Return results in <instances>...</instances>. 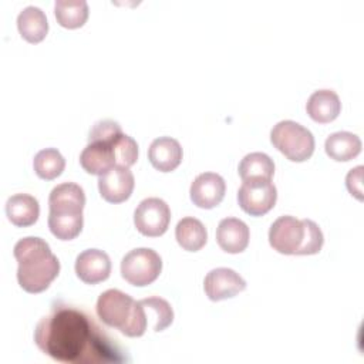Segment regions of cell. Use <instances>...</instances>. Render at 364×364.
<instances>
[{"label": "cell", "instance_id": "obj_4", "mask_svg": "<svg viewBox=\"0 0 364 364\" xmlns=\"http://www.w3.org/2000/svg\"><path fill=\"white\" fill-rule=\"evenodd\" d=\"M273 146L293 162H304L314 152V136L296 121L284 119L277 122L270 131Z\"/></svg>", "mask_w": 364, "mask_h": 364}, {"label": "cell", "instance_id": "obj_21", "mask_svg": "<svg viewBox=\"0 0 364 364\" xmlns=\"http://www.w3.org/2000/svg\"><path fill=\"white\" fill-rule=\"evenodd\" d=\"M175 237L183 250L198 252L205 246L208 240V232L199 219L188 216L178 222L175 228Z\"/></svg>", "mask_w": 364, "mask_h": 364}, {"label": "cell", "instance_id": "obj_23", "mask_svg": "<svg viewBox=\"0 0 364 364\" xmlns=\"http://www.w3.org/2000/svg\"><path fill=\"white\" fill-rule=\"evenodd\" d=\"M82 212H50L48 228L50 232L60 240L75 239L82 229Z\"/></svg>", "mask_w": 364, "mask_h": 364}, {"label": "cell", "instance_id": "obj_13", "mask_svg": "<svg viewBox=\"0 0 364 364\" xmlns=\"http://www.w3.org/2000/svg\"><path fill=\"white\" fill-rule=\"evenodd\" d=\"M250 230L247 225L237 218H225L216 228V242L226 253H240L249 245Z\"/></svg>", "mask_w": 364, "mask_h": 364}, {"label": "cell", "instance_id": "obj_7", "mask_svg": "<svg viewBox=\"0 0 364 364\" xmlns=\"http://www.w3.org/2000/svg\"><path fill=\"white\" fill-rule=\"evenodd\" d=\"M171 222V209L159 198H146L134 212V225L139 233L148 237L164 235Z\"/></svg>", "mask_w": 364, "mask_h": 364}, {"label": "cell", "instance_id": "obj_14", "mask_svg": "<svg viewBox=\"0 0 364 364\" xmlns=\"http://www.w3.org/2000/svg\"><path fill=\"white\" fill-rule=\"evenodd\" d=\"M182 146L171 136H159L154 139L148 149L151 165L159 172H171L176 169L182 161Z\"/></svg>", "mask_w": 364, "mask_h": 364}, {"label": "cell", "instance_id": "obj_9", "mask_svg": "<svg viewBox=\"0 0 364 364\" xmlns=\"http://www.w3.org/2000/svg\"><path fill=\"white\" fill-rule=\"evenodd\" d=\"M246 289L245 279L229 267L212 269L203 280V290L209 300L220 301L230 299Z\"/></svg>", "mask_w": 364, "mask_h": 364}, {"label": "cell", "instance_id": "obj_1", "mask_svg": "<svg viewBox=\"0 0 364 364\" xmlns=\"http://www.w3.org/2000/svg\"><path fill=\"white\" fill-rule=\"evenodd\" d=\"M37 347L53 360L70 364L118 363L124 357L112 340L81 310L54 307L34 330Z\"/></svg>", "mask_w": 364, "mask_h": 364}, {"label": "cell", "instance_id": "obj_19", "mask_svg": "<svg viewBox=\"0 0 364 364\" xmlns=\"http://www.w3.org/2000/svg\"><path fill=\"white\" fill-rule=\"evenodd\" d=\"M17 28L26 41L36 44L46 38L48 31V21L41 9L36 6H27L17 16Z\"/></svg>", "mask_w": 364, "mask_h": 364}, {"label": "cell", "instance_id": "obj_20", "mask_svg": "<svg viewBox=\"0 0 364 364\" xmlns=\"http://www.w3.org/2000/svg\"><path fill=\"white\" fill-rule=\"evenodd\" d=\"M326 154L338 162H347L361 152V139L348 131H338L327 136Z\"/></svg>", "mask_w": 364, "mask_h": 364}, {"label": "cell", "instance_id": "obj_24", "mask_svg": "<svg viewBox=\"0 0 364 364\" xmlns=\"http://www.w3.org/2000/svg\"><path fill=\"white\" fill-rule=\"evenodd\" d=\"M57 23L65 28L82 27L88 18V4L84 0H57L54 4Z\"/></svg>", "mask_w": 364, "mask_h": 364}, {"label": "cell", "instance_id": "obj_28", "mask_svg": "<svg viewBox=\"0 0 364 364\" xmlns=\"http://www.w3.org/2000/svg\"><path fill=\"white\" fill-rule=\"evenodd\" d=\"M122 134L121 125L117 121L112 119H102L94 124V127L90 131L88 142H104V144H112V141Z\"/></svg>", "mask_w": 364, "mask_h": 364}, {"label": "cell", "instance_id": "obj_22", "mask_svg": "<svg viewBox=\"0 0 364 364\" xmlns=\"http://www.w3.org/2000/svg\"><path fill=\"white\" fill-rule=\"evenodd\" d=\"M237 172L242 181H270L274 173V162L267 154L250 152L240 161Z\"/></svg>", "mask_w": 364, "mask_h": 364}, {"label": "cell", "instance_id": "obj_27", "mask_svg": "<svg viewBox=\"0 0 364 364\" xmlns=\"http://www.w3.org/2000/svg\"><path fill=\"white\" fill-rule=\"evenodd\" d=\"M114 158H115V165L127 166L129 168L134 165L138 159V144L134 138H131L127 134H119L111 144Z\"/></svg>", "mask_w": 364, "mask_h": 364}, {"label": "cell", "instance_id": "obj_26", "mask_svg": "<svg viewBox=\"0 0 364 364\" xmlns=\"http://www.w3.org/2000/svg\"><path fill=\"white\" fill-rule=\"evenodd\" d=\"M145 307V316L148 321V327L151 326L154 331L159 333L165 330L173 321V310L172 306L162 297H148L141 300Z\"/></svg>", "mask_w": 364, "mask_h": 364}, {"label": "cell", "instance_id": "obj_15", "mask_svg": "<svg viewBox=\"0 0 364 364\" xmlns=\"http://www.w3.org/2000/svg\"><path fill=\"white\" fill-rule=\"evenodd\" d=\"M306 111L313 121L318 124H327L338 117L341 111V102L333 90H317L309 97Z\"/></svg>", "mask_w": 364, "mask_h": 364}, {"label": "cell", "instance_id": "obj_5", "mask_svg": "<svg viewBox=\"0 0 364 364\" xmlns=\"http://www.w3.org/2000/svg\"><path fill=\"white\" fill-rule=\"evenodd\" d=\"M161 270L162 259L149 247L132 249L121 260V276L136 287L154 283L161 274Z\"/></svg>", "mask_w": 364, "mask_h": 364}, {"label": "cell", "instance_id": "obj_11", "mask_svg": "<svg viewBox=\"0 0 364 364\" xmlns=\"http://www.w3.org/2000/svg\"><path fill=\"white\" fill-rule=\"evenodd\" d=\"M226 192L225 179L215 172H203L198 175L191 183L189 195L193 205L202 209H212L218 206Z\"/></svg>", "mask_w": 364, "mask_h": 364}, {"label": "cell", "instance_id": "obj_6", "mask_svg": "<svg viewBox=\"0 0 364 364\" xmlns=\"http://www.w3.org/2000/svg\"><path fill=\"white\" fill-rule=\"evenodd\" d=\"M277 199V191L270 181L255 179L243 181L237 191V203L243 212L250 216H263L273 209Z\"/></svg>", "mask_w": 364, "mask_h": 364}, {"label": "cell", "instance_id": "obj_10", "mask_svg": "<svg viewBox=\"0 0 364 364\" xmlns=\"http://www.w3.org/2000/svg\"><path fill=\"white\" fill-rule=\"evenodd\" d=\"M135 179L129 168L115 165L98 179V191L104 200L109 203L125 202L134 191Z\"/></svg>", "mask_w": 364, "mask_h": 364}, {"label": "cell", "instance_id": "obj_25", "mask_svg": "<svg viewBox=\"0 0 364 364\" xmlns=\"http://www.w3.org/2000/svg\"><path fill=\"white\" fill-rule=\"evenodd\" d=\"M33 168L41 179L51 181L60 176L65 168V159L55 148H46L36 154Z\"/></svg>", "mask_w": 364, "mask_h": 364}, {"label": "cell", "instance_id": "obj_29", "mask_svg": "<svg viewBox=\"0 0 364 364\" xmlns=\"http://www.w3.org/2000/svg\"><path fill=\"white\" fill-rule=\"evenodd\" d=\"M363 166L358 165L353 168L346 176V186L348 192L358 200L363 199Z\"/></svg>", "mask_w": 364, "mask_h": 364}, {"label": "cell", "instance_id": "obj_17", "mask_svg": "<svg viewBox=\"0 0 364 364\" xmlns=\"http://www.w3.org/2000/svg\"><path fill=\"white\" fill-rule=\"evenodd\" d=\"M6 215L13 225L27 228L37 222L40 205L37 199L28 193H16L6 202Z\"/></svg>", "mask_w": 364, "mask_h": 364}, {"label": "cell", "instance_id": "obj_2", "mask_svg": "<svg viewBox=\"0 0 364 364\" xmlns=\"http://www.w3.org/2000/svg\"><path fill=\"white\" fill-rule=\"evenodd\" d=\"M14 257L18 263L17 282L27 293H41L60 273V262L48 243L36 236L20 239L14 245Z\"/></svg>", "mask_w": 364, "mask_h": 364}, {"label": "cell", "instance_id": "obj_3", "mask_svg": "<svg viewBox=\"0 0 364 364\" xmlns=\"http://www.w3.org/2000/svg\"><path fill=\"white\" fill-rule=\"evenodd\" d=\"M324 236L311 219H296L284 215L277 218L269 229L270 246L283 255H316L321 250Z\"/></svg>", "mask_w": 364, "mask_h": 364}, {"label": "cell", "instance_id": "obj_12", "mask_svg": "<svg viewBox=\"0 0 364 364\" xmlns=\"http://www.w3.org/2000/svg\"><path fill=\"white\" fill-rule=\"evenodd\" d=\"M75 273L87 284H97L109 277V256L100 249H87L75 259Z\"/></svg>", "mask_w": 364, "mask_h": 364}, {"label": "cell", "instance_id": "obj_16", "mask_svg": "<svg viewBox=\"0 0 364 364\" xmlns=\"http://www.w3.org/2000/svg\"><path fill=\"white\" fill-rule=\"evenodd\" d=\"M85 195L80 185L64 182L53 188L48 196L50 212H82Z\"/></svg>", "mask_w": 364, "mask_h": 364}, {"label": "cell", "instance_id": "obj_18", "mask_svg": "<svg viewBox=\"0 0 364 364\" xmlns=\"http://www.w3.org/2000/svg\"><path fill=\"white\" fill-rule=\"evenodd\" d=\"M80 164L85 172L101 176L112 166H115L111 144L88 142L80 155Z\"/></svg>", "mask_w": 364, "mask_h": 364}, {"label": "cell", "instance_id": "obj_8", "mask_svg": "<svg viewBox=\"0 0 364 364\" xmlns=\"http://www.w3.org/2000/svg\"><path fill=\"white\" fill-rule=\"evenodd\" d=\"M134 303L135 300L129 294L118 289H108L98 296L95 310L104 324L121 331L131 317Z\"/></svg>", "mask_w": 364, "mask_h": 364}]
</instances>
